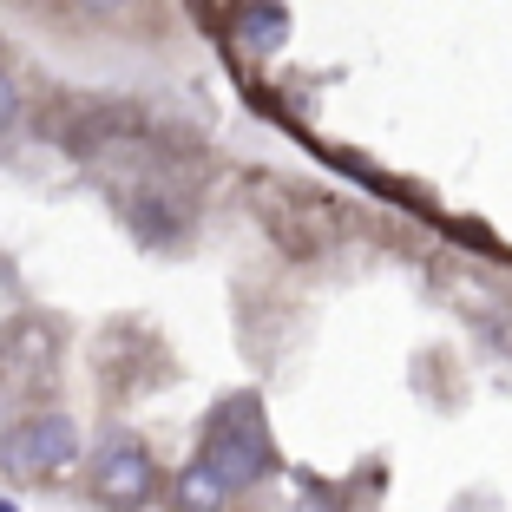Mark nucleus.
<instances>
[{
  "instance_id": "1",
  "label": "nucleus",
  "mask_w": 512,
  "mask_h": 512,
  "mask_svg": "<svg viewBox=\"0 0 512 512\" xmlns=\"http://www.w3.org/2000/svg\"><path fill=\"white\" fill-rule=\"evenodd\" d=\"M204 460L230 480V493H243V486L276 473V447H270V427H263L256 394H237V401L211 407V421H204Z\"/></svg>"
},
{
  "instance_id": "2",
  "label": "nucleus",
  "mask_w": 512,
  "mask_h": 512,
  "mask_svg": "<svg viewBox=\"0 0 512 512\" xmlns=\"http://www.w3.org/2000/svg\"><path fill=\"white\" fill-rule=\"evenodd\" d=\"M79 460V421L73 414H27L0 434V473L7 480H53Z\"/></svg>"
},
{
  "instance_id": "3",
  "label": "nucleus",
  "mask_w": 512,
  "mask_h": 512,
  "mask_svg": "<svg viewBox=\"0 0 512 512\" xmlns=\"http://www.w3.org/2000/svg\"><path fill=\"white\" fill-rule=\"evenodd\" d=\"M92 493H99L106 512H145L151 493H158V460L138 440H112L92 467Z\"/></svg>"
},
{
  "instance_id": "4",
  "label": "nucleus",
  "mask_w": 512,
  "mask_h": 512,
  "mask_svg": "<svg viewBox=\"0 0 512 512\" xmlns=\"http://www.w3.org/2000/svg\"><path fill=\"white\" fill-rule=\"evenodd\" d=\"M230 27H237V46H243V53H276V46L289 40V14L276 7V0H237Z\"/></svg>"
},
{
  "instance_id": "5",
  "label": "nucleus",
  "mask_w": 512,
  "mask_h": 512,
  "mask_svg": "<svg viewBox=\"0 0 512 512\" xmlns=\"http://www.w3.org/2000/svg\"><path fill=\"white\" fill-rule=\"evenodd\" d=\"M224 506H230V480L211 460H191L178 473V512H224Z\"/></svg>"
},
{
  "instance_id": "6",
  "label": "nucleus",
  "mask_w": 512,
  "mask_h": 512,
  "mask_svg": "<svg viewBox=\"0 0 512 512\" xmlns=\"http://www.w3.org/2000/svg\"><path fill=\"white\" fill-rule=\"evenodd\" d=\"M14 119H20V86L0 73V132H14Z\"/></svg>"
},
{
  "instance_id": "7",
  "label": "nucleus",
  "mask_w": 512,
  "mask_h": 512,
  "mask_svg": "<svg viewBox=\"0 0 512 512\" xmlns=\"http://www.w3.org/2000/svg\"><path fill=\"white\" fill-rule=\"evenodd\" d=\"M79 7H86V14H99V20H125L138 0H79Z\"/></svg>"
},
{
  "instance_id": "8",
  "label": "nucleus",
  "mask_w": 512,
  "mask_h": 512,
  "mask_svg": "<svg viewBox=\"0 0 512 512\" xmlns=\"http://www.w3.org/2000/svg\"><path fill=\"white\" fill-rule=\"evenodd\" d=\"M0 512H14V506H7V499H0Z\"/></svg>"
}]
</instances>
